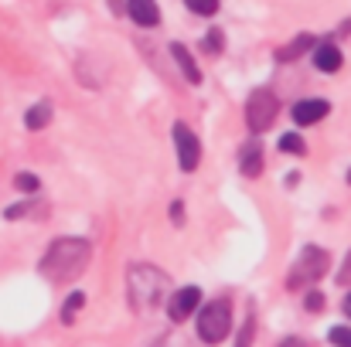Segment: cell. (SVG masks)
Segmentation results:
<instances>
[{
  "label": "cell",
  "instance_id": "obj_1",
  "mask_svg": "<svg viewBox=\"0 0 351 347\" xmlns=\"http://www.w3.org/2000/svg\"><path fill=\"white\" fill-rule=\"evenodd\" d=\"M89 255H93V248L86 238H55L48 245V252L41 255V272L51 283H72L75 276L86 272Z\"/></svg>",
  "mask_w": 351,
  "mask_h": 347
},
{
  "label": "cell",
  "instance_id": "obj_2",
  "mask_svg": "<svg viewBox=\"0 0 351 347\" xmlns=\"http://www.w3.org/2000/svg\"><path fill=\"white\" fill-rule=\"evenodd\" d=\"M167 293H171V279H167L160 269L140 262V266H133V269L126 272V300H130V307H133L136 313L147 317V313L160 310L164 300H167Z\"/></svg>",
  "mask_w": 351,
  "mask_h": 347
},
{
  "label": "cell",
  "instance_id": "obj_3",
  "mask_svg": "<svg viewBox=\"0 0 351 347\" xmlns=\"http://www.w3.org/2000/svg\"><path fill=\"white\" fill-rule=\"evenodd\" d=\"M328 252L324 248H317V245H307L300 255H297V262H293V269H290V276H287V286L290 290H307V286H314L324 272H328Z\"/></svg>",
  "mask_w": 351,
  "mask_h": 347
},
{
  "label": "cell",
  "instance_id": "obj_4",
  "mask_svg": "<svg viewBox=\"0 0 351 347\" xmlns=\"http://www.w3.org/2000/svg\"><path fill=\"white\" fill-rule=\"evenodd\" d=\"M229 327H232V303L229 300H212L208 307H202V313H198V337L205 344L226 341Z\"/></svg>",
  "mask_w": 351,
  "mask_h": 347
},
{
  "label": "cell",
  "instance_id": "obj_5",
  "mask_svg": "<svg viewBox=\"0 0 351 347\" xmlns=\"http://www.w3.org/2000/svg\"><path fill=\"white\" fill-rule=\"evenodd\" d=\"M276 113H280V103H276V96H273L269 89H256V92L249 96V103H245V123H249L252 133L269 129Z\"/></svg>",
  "mask_w": 351,
  "mask_h": 347
},
{
  "label": "cell",
  "instance_id": "obj_6",
  "mask_svg": "<svg viewBox=\"0 0 351 347\" xmlns=\"http://www.w3.org/2000/svg\"><path fill=\"white\" fill-rule=\"evenodd\" d=\"M174 146H178V164L181 170H195L202 164V143L198 136L184 126V123H174Z\"/></svg>",
  "mask_w": 351,
  "mask_h": 347
},
{
  "label": "cell",
  "instance_id": "obj_7",
  "mask_svg": "<svg viewBox=\"0 0 351 347\" xmlns=\"http://www.w3.org/2000/svg\"><path fill=\"white\" fill-rule=\"evenodd\" d=\"M198 303H202V290H198V286H184V290H178V293L171 296L167 313H171V320H184V317L195 313Z\"/></svg>",
  "mask_w": 351,
  "mask_h": 347
},
{
  "label": "cell",
  "instance_id": "obj_8",
  "mask_svg": "<svg viewBox=\"0 0 351 347\" xmlns=\"http://www.w3.org/2000/svg\"><path fill=\"white\" fill-rule=\"evenodd\" d=\"M328 110H331V106H328L324 99H300V103L293 106V123H297V126H311V123L324 119Z\"/></svg>",
  "mask_w": 351,
  "mask_h": 347
},
{
  "label": "cell",
  "instance_id": "obj_9",
  "mask_svg": "<svg viewBox=\"0 0 351 347\" xmlns=\"http://www.w3.org/2000/svg\"><path fill=\"white\" fill-rule=\"evenodd\" d=\"M126 10H130V21H136L140 27H154V24H160L157 0H126Z\"/></svg>",
  "mask_w": 351,
  "mask_h": 347
},
{
  "label": "cell",
  "instance_id": "obj_10",
  "mask_svg": "<svg viewBox=\"0 0 351 347\" xmlns=\"http://www.w3.org/2000/svg\"><path fill=\"white\" fill-rule=\"evenodd\" d=\"M239 170H242L245 177H259V170H263V146H259L256 140H249V143L239 150Z\"/></svg>",
  "mask_w": 351,
  "mask_h": 347
},
{
  "label": "cell",
  "instance_id": "obj_11",
  "mask_svg": "<svg viewBox=\"0 0 351 347\" xmlns=\"http://www.w3.org/2000/svg\"><path fill=\"white\" fill-rule=\"evenodd\" d=\"M314 65H317L321 72H338V68H341V48L331 44V41L317 44V48H314Z\"/></svg>",
  "mask_w": 351,
  "mask_h": 347
},
{
  "label": "cell",
  "instance_id": "obj_12",
  "mask_svg": "<svg viewBox=\"0 0 351 347\" xmlns=\"http://www.w3.org/2000/svg\"><path fill=\"white\" fill-rule=\"evenodd\" d=\"M171 55H174V62H178V68L184 72V79H188L191 86H198V82H202V72H198V65H195V58L188 55V48H184V44H171Z\"/></svg>",
  "mask_w": 351,
  "mask_h": 347
},
{
  "label": "cell",
  "instance_id": "obj_13",
  "mask_svg": "<svg viewBox=\"0 0 351 347\" xmlns=\"http://www.w3.org/2000/svg\"><path fill=\"white\" fill-rule=\"evenodd\" d=\"M307 48H314V34H300L297 41H290L287 48H280L276 58H280V62H293V58H300Z\"/></svg>",
  "mask_w": 351,
  "mask_h": 347
},
{
  "label": "cell",
  "instance_id": "obj_14",
  "mask_svg": "<svg viewBox=\"0 0 351 347\" xmlns=\"http://www.w3.org/2000/svg\"><path fill=\"white\" fill-rule=\"evenodd\" d=\"M48 119H51V103H48V99H45V103H38V106H31L27 116H24L27 129H45V126H48Z\"/></svg>",
  "mask_w": 351,
  "mask_h": 347
},
{
  "label": "cell",
  "instance_id": "obj_15",
  "mask_svg": "<svg viewBox=\"0 0 351 347\" xmlns=\"http://www.w3.org/2000/svg\"><path fill=\"white\" fill-rule=\"evenodd\" d=\"M280 150H283V153H297V157H300V153L307 150V143H304L297 133H287V136H280Z\"/></svg>",
  "mask_w": 351,
  "mask_h": 347
},
{
  "label": "cell",
  "instance_id": "obj_16",
  "mask_svg": "<svg viewBox=\"0 0 351 347\" xmlns=\"http://www.w3.org/2000/svg\"><path fill=\"white\" fill-rule=\"evenodd\" d=\"M82 303H86V296H82V293H72V296H69V303H65V310H62V320H65V324H72V317L79 313V307H82Z\"/></svg>",
  "mask_w": 351,
  "mask_h": 347
},
{
  "label": "cell",
  "instance_id": "obj_17",
  "mask_svg": "<svg viewBox=\"0 0 351 347\" xmlns=\"http://www.w3.org/2000/svg\"><path fill=\"white\" fill-rule=\"evenodd\" d=\"M195 14H202V17H212L215 10H219V0H184Z\"/></svg>",
  "mask_w": 351,
  "mask_h": 347
},
{
  "label": "cell",
  "instance_id": "obj_18",
  "mask_svg": "<svg viewBox=\"0 0 351 347\" xmlns=\"http://www.w3.org/2000/svg\"><path fill=\"white\" fill-rule=\"evenodd\" d=\"M14 184H17V191H24V194H34V191H38V177H34V174H17Z\"/></svg>",
  "mask_w": 351,
  "mask_h": 347
},
{
  "label": "cell",
  "instance_id": "obj_19",
  "mask_svg": "<svg viewBox=\"0 0 351 347\" xmlns=\"http://www.w3.org/2000/svg\"><path fill=\"white\" fill-rule=\"evenodd\" d=\"M202 44H205V51H208V55H219V51H222V31H208Z\"/></svg>",
  "mask_w": 351,
  "mask_h": 347
},
{
  "label": "cell",
  "instance_id": "obj_20",
  "mask_svg": "<svg viewBox=\"0 0 351 347\" xmlns=\"http://www.w3.org/2000/svg\"><path fill=\"white\" fill-rule=\"evenodd\" d=\"M252 331H256V320L249 317V320L242 324V334H239V344H235V347H249V344H252Z\"/></svg>",
  "mask_w": 351,
  "mask_h": 347
},
{
  "label": "cell",
  "instance_id": "obj_21",
  "mask_svg": "<svg viewBox=\"0 0 351 347\" xmlns=\"http://www.w3.org/2000/svg\"><path fill=\"white\" fill-rule=\"evenodd\" d=\"M331 341L338 347H351V331L348 327H335V331H331Z\"/></svg>",
  "mask_w": 351,
  "mask_h": 347
},
{
  "label": "cell",
  "instance_id": "obj_22",
  "mask_svg": "<svg viewBox=\"0 0 351 347\" xmlns=\"http://www.w3.org/2000/svg\"><path fill=\"white\" fill-rule=\"evenodd\" d=\"M31 208H34V205H10V208L3 211V218H10V222H14V218H24Z\"/></svg>",
  "mask_w": 351,
  "mask_h": 347
},
{
  "label": "cell",
  "instance_id": "obj_23",
  "mask_svg": "<svg viewBox=\"0 0 351 347\" xmlns=\"http://www.w3.org/2000/svg\"><path fill=\"white\" fill-rule=\"evenodd\" d=\"M321 307H324V296H321L317 290H311V293H307V310H321Z\"/></svg>",
  "mask_w": 351,
  "mask_h": 347
},
{
  "label": "cell",
  "instance_id": "obj_24",
  "mask_svg": "<svg viewBox=\"0 0 351 347\" xmlns=\"http://www.w3.org/2000/svg\"><path fill=\"white\" fill-rule=\"evenodd\" d=\"M181 211H184V208H181V201H174V208H171V218H174V225H181Z\"/></svg>",
  "mask_w": 351,
  "mask_h": 347
},
{
  "label": "cell",
  "instance_id": "obj_25",
  "mask_svg": "<svg viewBox=\"0 0 351 347\" xmlns=\"http://www.w3.org/2000/svg\"><path fill=\"white\" fill-rule=\"evenodd\" d=\"M351 276V255L348 259H345V269H341V272H338V279H341V283H345V279H348Z\"/></svg>",
  "mask_w": 351,
  "mask_h": 347
},
{
  "label": "cell",
  "instance_id": "obj_26",
  "mask_svg": "<svg viewBox=\"0 0 351 347\" xmlns=\"http://www.w3.org/2000/svg\"><path fill=\"white\" fill-rule=\"evenodd\" d=\"M345 313H348V317H351V293H348V296H345Z\"/></svg>",
  "mask_w": 351,
  "mask_h": 347
},
{
  "label": "cell",
  "instance_id": "obj_27",
  "mask_svg": "<svg viewBox=\"0 0 351 347\" xmlns=\"http://www.w3.org/2000/svg\"><path fill=\"white\" fill-rule=\"evenodd\" d=\"M348 181H351V170H348Z\"/></svg>",
  "mask_w": 351,
  "mask_h": 347
}]
</instances>
